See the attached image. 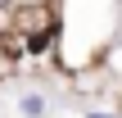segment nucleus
I'll use <instances>...</instances> for the list:
<instances>
[{"label": "nucleus", "instance_id": "f03ea898", "mask_svg": "<svg viewBox=\"0 0 122 118\" xmlns=\"http://www.w3.org/2000/svg\"><path fill=\"white\" fill-rule=\"evenodd\" d=\"M95 118H104V114H95Z\"/></svg>", "mask_w": 122, "mask_h": 118}, {"label": "nucleus", "instance_id": "f257e3e1", "mask_svg": "<svg viewBox=\"0 0 122 118\" xmlns=\"http://www.w3.org/2000/svg\"><path fill=\"white\" fill-rule=\"evenodd\" d=\"M23 114H27V118L45 114V100H41V96H27V100H23Z\"/></svg>", "mask_w": 122, "mask_h": 118}]
</instances>
